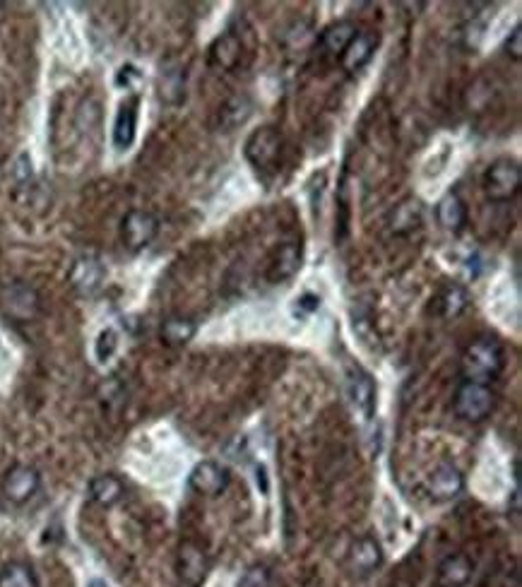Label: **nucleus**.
<instances>
[{
	"label": "nucleus",
	"mask_w": 522,
	"mask_h": 587,
	"mask_svg": "<svg viewBox=\"0 0 522 587\" xmlns=\"http://www.w3.org/2000/svg\"><path fill=\"white\" fill-rule=\"evenodd\" d=\"M503 368H506V352H503L499 339L493 338L474 339L464 349L463 361H460L464 381L482 383V385L496 381L503 374Z\"/></svg>",
	"instance_id": "nucleus-1"
},
{
	"label": "nucleus",
	"mask_w": 522,
	"mask_h": 587,
	"mask_svg": "<svg viewBox=\"0 0 522 587\" xmlns=\"http://www.w3.org/2000/svg\"><path fill=\"white\" fill-rule=\"evenodd\" d=\"M198 332V325L188 318H169L162 323V342L166 347H184L188 345Z\"/></svg>",
	"instance_id": "nucleus-21"
},
{
	"label": "nucleus",
	"mask_w": 522,
	"mask_h": 587,
	"mask_svg": "<svg viewBox=\"0 0 522 587\" xmlns=\"http://www.w3.org/2000/svg\"><path fill=\"white\" fill-rule=\"evenodd\" d=\"M346 397L352 410L364 421H371L375 411V383L364 368L354 366L346 371Z\"/></svg>",
	"instance_id": "nucleus-7"
},
{
	"label": "nucleus",
	"mask_w": 522,
	"mask_h": 587,
	"mask_svg": "<svg viewBox=\"0 0 522 587\" xmlns=\"http://www.w3.org/2000/svg\"><path fill=\"white\" fill-rule=\"evenodd\" d=\"M39 486H41V474H39L37 467L15 465L3 477V496L15 506H22V503L37 496Z\"/></svg>",
	"instance_id": "nucleus-6"
},
{
	"label": "nucleus",
	"mask_w": 522,
	"mask_h": 587,
	"mask_svg": "<svg viewBox=\"0 0 522 587\" xmlns=\"http://www.w3.org/2000/svg\"><path fill=\"white\" fill-rule=\"evenodd\" d=\"M3 306H5V311H8L10 316L32 318L34 313H37L39 299L30 286L13 284L5 289V294H3Z\"/></svg>",
	"instance_id": "nucleus-18"
},
{
	"label": "nucleus",
	"mask_w": 522,
	"mask_h": 587,
	"mask_svg": "<svg viewBox=\"0 0 522 587\" xmlns=\"http://www.w3.org/2000/svg\"><path fill=\"white\" fill-rule=\"evenodd\" d=\"M229 482H231V477H229L227 467H221L220 463H212V460H202L188 474V486L193 492L200 496H210V499L227 492Z\"/></svg>",
	"instance_id": "nucleus-9"
},
{
	"label": "nucleus",
	"mask_w": 522,
	"mask_h": 587,
	"mask_svg": "<svg viewBox=\"0 0 522 587\" xmlns=\"http://www.w3.org/2000/svg\"><path fill=\"white\" fill-rule=\"evenodd\" d=\"M356 34H359L356 24L349 23V20H342V23L330 24V27L320 34V46L325 49V53H330L335 59H342V53L346 51V46L352 44Z\"/></svg>",
	"instance_id": "nucleus-20"
},
{
	"label": "nucleus",
	"mask_w": 522,
	"mask_h": 587,
	"mask_svg": "<svg viewBox=\"0 0 522 587\" xmlns=\"http://www.w3.org/2000/svg\"><path fill=\"white\" fill-rule=\"evenodd\" d=\"M522 169L515 159H496L484 174V193L491 203H508L520 193Z\"/></svg>",
	"instance_id": "nucleus-3"
},
{
	"label": "nucleus",
	"mask_w": 522,
	"mask_h": 587,
	"mask_svg": "<svg viewBox=\"0 0 522 587\" xmlns=\"http://www.w3.org/2000/svg\"><path fill=\"white\" fill-rule=\"evenodd\" d=\"M427 489L434 501H453L457 499L464 489L463 472L457 470L453 463H441L431 474H428Z\"/></svg>",
	"instance_id": "nucleus-10"
},
{
	"label": "nucleus",
	"mask_w": 522,
	"mask_h": 587,
	"mask_svg": "<svg viewBox=\"0 0 522 587\" xmlns=\"http://www.w3.org/2000/svg\"><path fill=\"white\" fill-rule=\"evenodd\" d=\"M382 561H385V556H382L381 544L375 542L374 537H359L346 554V564L356 575H371L381 568Z\"/></svg>",
	"instance_id": "nucleus-12"
},
{
	"label": "nucleus",
	"mask_w": 522,
	"mask_h": 587,
	"mask_svg": "<svg viewBox=\"0 0 522 587\" xmlns=\"http://www.w3.org/2000/svg\"><path fill=\"white\" fill-rule=\"evenodd\" d=\"M89 499L94 501L96 506L111 508L116 506L118 501L123 499L125 486L116 474H99L89 482Z\"/></svg>",
	"instance_id": "nucleus-19"
},
{
	"label": "nucleus",
	"mask_w": 522,
	"mask_h": 587,
	"mask_svg": "<svg viewBox=\"0 0 522 587\" xmlns=\"http://www.w3.org/2000/svg\"><path fill=\"white\" fill-rule=\"evenodd\" d=\"M296 311L303 313V316H309V313H316L320 309V299H318L316 294H303L302 299H296Z\"/></svg>",
	"instance_id": "nucleus-28"
},
{
	"label": "nucleus",
	"mask_w": 522,
	"mask_h": 587,
	"mask_svg": "<svg viewBox=\"0 0 522 587\" xmlns=\"http://www.w3.org/2000/svg\"><path fill=\"white\" fill-rule=\"evenodd\" d=\"M436 214H438V221L441 227L450 234H460L467 224V207H464L463 198L457 193H448L443 195L438 207H436Z\"/></svg>",
	"instance_id": "nucleus-17"
},
{
	"label": "nucleus",
	"mask_w": 522,
	"mask_h": 587,
	"mask_svg": "<svg viewBox=\"0 0 522 587\" xmlns=\"http://www.w3.org/2000/svg\"><path fill=\"white\" fill-rule=\"evenodd\" d=\"M135 131H138V102H123L116 113L113 123V145L118 149H128L135 142Z\"/></svg>",
	"instance_id": "nucleus-16"
},
{
	"label": "nucleus",
	"mask_w": 522,
	"mask_h": 587,
	"mask_svg": "<svg viewBox=\"0 0 522 587\" xmlns=\"http://www.w3.org/2000/svg\"><path fill=\"white\" fill-rule=\"evenodd\" d=\"M87 587H109V585H106V582H104V580L94 578V580H89V582H87Z\"/></svg>",
	"instance_id": "nucleus-29"
},
{
	"label": "nucleus",
	"mask_w": 522,
	"mask_h": 587,
	"mask_svg": "<svg viewBox=\"0 0 522 587\" xmlns=\"http://www.w3.org/2000/svg\"><path fill=\"white\" fill-rule=\"evenodd\" d=\"M467 303H470V294L464 292V286L450 284L438 294L436 309H438V313H441L443 318H457L467 309Z\"/></svg>",
	"instance_id": "nucleus-22"
},
{
	"label": "nucleus",
	"mask_w": 522,
	"mask_h": 587,
	"mask_svg": "<svg viewBox=\"0 0 522 587\" xmlns=\"http://www.w3.org/2000/svg\"><path fill=\"white\" fill-rule=\"evenodd\" d=\"M506 51L508 56H513V60L522 59V27L518 24L513 32H510V37L506 41Z\"/></svg>",
	"instance_id": "nucleus-27"
},
{
	"label": "nucleus",
	"mask_w": 522,
	"mask_h": 587,
	"mask_svg": "<svg viewBox=\"0 0 522 587\" xmlns=\"http://www.w3.org/2000/svg\"><path fill=\"white\" fill-rule=\"evenodd\" d=\"M210 561L202 546L195 542H184L176 554V575L184 587H200L205 582Z\"/></svg>",
	"instance_id": "nucleus-8"
},
{
	"label": "nucleus",
	"mask_w": 522,
	"mask_h": 587,
	"mask_svg": "<svg viewBox=\"0 0 522 587\" xmlns=\"http://www.w3.org/2000/svg\"><path fill=\"white\" fill-rule=\"evenodd\" d=\"M157 234H159V220L145 210H130L121 221V239H123L125 248L133 253L148 248Z\"/></svg>",
	"instance_id": "nucleus-5"
},
{
	"label": "nucleus",
	"mask_w": 522,
	"mask_h": 587,
	"mask_svg": "<svg viewBox=\"0 0 522 587\" xmlns=\"http://www.w3.org/2000/svg\"><path fill=\"white\" fill-rule=\"evenodd\" d=\"M302 267V246L296 243H284L277 256L273 257L270 263V270H267V279L277 284V282H284V279L294 277L296 272Z\"/></svg>",
	"instance_id": "nucleus-15"
},
{
	"label": "nucleus",
	"mask_w": 522,
	"mask_h": 587,
	"mask_svg": "<svg viewBox=\"0 0 522 587\" xmlns=\"http://www.w3.org/2000/svg\"><path fill=\"white\" fill-rule=\"evenodd\" d=\"M243 155L248 159V164L257 174H266V171L277 169L282 155V135L277 128L266 125V128H257L250 132V138L246 140L243 147Z\"/></svg>",
	"instance_id": "nucleus-2"
},
{
	"label": "nucleus",
	"mask_w": 522,
	"mask_h": 587,
	"mask_svg": "<svg viewBox=\"0 0 522 587\" xmlns=\"http://www.w3.org/2000/svg\"><path fill=\"white\" fill-rule=\"evenodd\" d=\"M474 564L467 554H450L441 561L436 571V585L438 587H464L472 580Z\"/></svg>",
	"instance_id": "nucleus-13"
},
{
	"label": "nucleus",
	"mask_w": 522,
	"mask_h": 587,
	"mask_svg": "<svg viewBox=\"0 0 522 587\" xmlns=\"http://www.w3.org/2000/svg\"><path fill=\"white\" fill-rule=\"evenodd\" d=\"M68 277H70V284H73L77 292L85 294V296H89V294H94L102 289L104 277H106V270H104V265L99 257L82 256L75 260Z\"/></svg>",
	"instance_id": "nucleus-11"
},
{
	"label": "nucleus",
	"mask_w": 522,
	"mask_h": 587,
	"mask_svg": "<svg viewBox=\"0 0 522 587\" xmlns=\"http://www.w3.org/2000/svg\"><path fill=\"white\" fill-rule=\"evenodd\" d=\"M273 585V573H270V568L267 565H250L248 571L243 573L241 578H238V582H236V587H270Z\"/></svg>",
	"instance_id": "nucleus-25"
},
{
	"label": "nucleus",
	"mask_w": 522,
	"mask_h": 587,
	"mask_svg": "<svg viewBox=\"0 0 522 587\" xmlns=\"http://www.w3.org/2000/svg\"><path fill=\"white\" fill-rule=\"evenodd\" d=\"M116 349H118V332L111 330V328L99 332V338H96V345H94L96 361H99V364H106V361L116 354Z\"/></svg>",
	"instance_id": "nucleus-26"
},
{
	"label": "nucleus",
	"mask_w": 522,
	"mask_h": 587,
	"mask_svg": "<svg viewBox=\"0 0 522 587\" xmlns=\"http://www.w3.org/2000/svg\"><path fill=\"white\" fill-rule=\"evenodd\" d=\"M238 59H241V41L234 34H224L214 41L212 51H210V60L214 66L231 70L238 63Z\"/></svg>",
	"instance_id": "nucleus-23"
},
{
	"label": "nucleus",
	"mask_w": 522,
	"mask_h": 587,
	"mask_svg": "<svg viewBox=\"0 0 522 587\" xmlns=\"http://www.w3.org/2000/svg\"><path fill=\"white\" fill-rule=\"evenodd\" d=\"M375 46H378V37H375V34H371V32H359V34L354 37L352 44L346 46L342 59H339L342 60V66H345V70H349V73L361 70L368 60L374 59Z\"/></svg>",
	"instance_id": "nucleus-14"
},
{
	"label": "nucleus",
	"mask_w": 522,
	"mask_h": 587,
	"mask_svg": "<svg viewBox=\"0 0 522 587\" xmlns=\"http://www.w3.org/2000/svg\"><path fill=\"white\" fill-rule=\"evenodd\" d=\"M0 587H39V578L32 565L13 561L0 571Z\"/></svg>",
	"instance_id": "nucleus-24"
},
{
	"label": "nucleus",
	"mask_w": 522,
	"mask_h": 587,
	"mask_svg": "<svg viewBox=\"0 0 522 587\" xmlns=\"http://www.w3.org/2000/svg\"><path fill=\"white\" fill-rule=\"evenodd\" d=\"M493 404H496V395L489 385H482V383H470L463 381L460 388L455 390V402H453V410L463 421H484L489 414H491Z\"/></svg>",
	"instance_id": "nucleus-4"
}]
</instances>
